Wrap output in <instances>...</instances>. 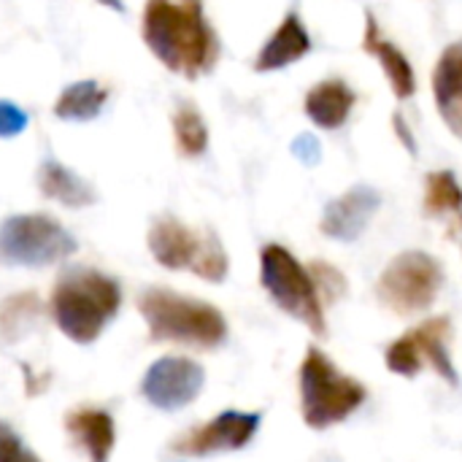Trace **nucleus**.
<instances>
[{
    "label": "nucleus",
    "instance_id": "393cba45",
    "mask_svg": "<svg viewBox=\"0 0 462 462\" xmlns=\"http://www.w3.org/2000/svg\"><path fill=\"white\" fill-rule=\"evenodd\" d=\"M30 116L11 100H0V138H16L27 130Z\"/></svg>",
    "mask_w": 462,
    "mask_h": 462
},
{
    "label": "nucleus",
    "instance_id": "2eb2a0df",
    "mask_svg": "<svg viewBox=\"0 0 462 462\" xmlns=\"http://www.w3.org/2000/svg\"><path fill=\"white\" fill-rule=\"evenodd\" d=\"M65 430L89 462H108L114 452V417L95 406H79L65 417Z\"/></svg>",
    "mask_w": 462,
    "mask_h": 462
},
{
    "label": "nucleus",
    "instance_id": "f257e3e1",
    "mask_svg": "<svg viewBox=\"0 0 462 462\" xmlns=\"http://www.w3.org/2000/svg\"><path fill=\"white\" fill-rule=\"evenodd\" d=\"M141 35L168 70L187 79H200L219 62V35L203 0H146Z\"/></svg>",
    "mask_w": 462,
    "mask_h": 462
},
{
    "label": "nucleus",
    "instance_id": "a878e982",
    "mask_svg": "<svg viewBox=\"0 0 462 462\" xmlns=\"http://www.w3.org/2000/svg\"><path fill=\"white\" fill-rule=\"evenodd\" d=\"M292 154H295V160H300L303 165H319V160H322V146H319V141L311 135V133H300L295 141H292Z\"/></svg>",
    "mask_w": 462,
    "mask_h": 462
},
{
    "label": "nucleus",
    "instance_id": "4be33fe9",
    "mask_svg": "<svg viewBox=\"0 0 462 462\" xmlns=\"http://www.w3.org/2000/svg\"><path fill=\"white\" fill-rule=\"evenodd\" d=\"M173 138L181 157L195 160L208 149V125L195 106H179L173 114Z\"/></svg>",
    "mask_w": 462,
    "mask_h": 462
},
{
    "label": "nucleus",
    "instance_id": "7ed1b4c3",
    "mask_svg": "<svg viewBox=\"0 0 462 462\" xmlns=\"http://www.w3.org/2000/svg\"><path fill=\"white\" fill-rule=\"evenodd\" d=\"M138 314L152 341H173L198 349H217L227 341V319L200 298H189L165 287L138 295Z\"/></svg>",
    "mask_w": 462,
    "mask_h": 462
},
{
    "label": "nucleus",
    "instance_id": "f3484780",
    "mask_svg": "<svg viewBox=\"0 0 462 462\" xmlns=\"http://www.w3.org/2000/svg\"><path fill=\"white\" fill-rule=\"evenodd\" d=\"M357 95L352 92V87L344 79H325L319 84H314L306 95V116L322 127V130H338L341 125H346L352 108H355Z\"/></svg>",
    "mask_w": 462,
    "mask_h": 462
},
{
    "label": "nucleus",
    "instance_id": "4468645a",
    "mask_svg": "<svg viewBox=\"0 0 462 462\" xmlns=\"http://www.w3.org/2000/svg\"><path fill=\"white\" fill-rule=\"evenodd\" d=\"M363 49L379 60L390 87H393V95L401 97V100H409L414 92H417V76H414V68L409 62V57L390 41L382 35L379 30V22L376 16L368 11L365 14V35H363Z\"/></svg>",
    "mask_w": 462,
    "mask_h": 462
},
{
    "label": "nucleus",
    "instance_id": "bb28decb",
    "mask_svg": "<svg viewBox=\"0 0 462 462\" xmlns=\"http://www.w3.org/2000/svg\"><path fill=\"white\" fill-rule=\"evenodd\" d=\"M393 127H395L398 141H401V143L406 146V152L414 157V154H417V138H414V133H411V127H409L406 116H403V114H393Z\"/></svg>",
    "mask_w": 462,
    "mask_h": 462
},
{
    "label": "nucleus",
    "instance_id": "a211bd4d",
    "mask_svg": "<svg viewBox=\"0 0 462 462\" xmlns=\"http://www.w3.org/2000/svg\"><path fill=\"white\" fill-rule=\"evenodd\" d=\"M38 189L43 192V198L57 200L65 208H87L97 200L95 187L87 179L51 157L43 160L38 168Z\"/></svg>",
    "mask_w": 462,
    "mask_h": 462
},
{
    "label": "nucleus",
    "instance_id": "f03ea898",
    "mask_svg": "<svg viewBox=\"0 0 462 462\" xmlns=\"http://www.w3.org/2000/svg\"><path fill=\"white\" fill-rule=\"evenodd\" d=\"M122 306V287L114 276L87 268L70 265L65 268L51 290V317L65 338L73 344H95L103 330L114 322Z\"/></svg>",
    "mask_w": 462,
    "mask_h": 462
},
{
    "label": "nucleus",
    "instance_id": "423d86ee",
    "mask_svg": "<svg viewBox=\"0 0 462 462\" xmlns=\"http://www.w3.org/2000/svg\"><path fill=\"white\" fill-rule=\"evenodd\" d=\"M260 282L271 300L290 314L292 319L303 322L314 336L328 333L325 322V303L317 292L311 271L282 244H268L260 252Z\"/></svg>",
    "mask_w": 462,
    "mask_h": 462
},
{
    "label": "nucleus",
    "instance_id": "aec40b11",
    "mask_svg": "<svg viewBox=\"0 0 462 462\" xmlns=\"http://www.w3.org/2000/svg\"><path fill=\"white\" fill-rule=\"evenodd\" d=\"M106 100H108V89L95 79L73 81L60 92L54 103V116L62 122H89L100 116Z\"/></svg>",
    "mask_w": 462,
    "mask_h": 462
},
{
    "label": "nucleus",
    "instance_id": "1a4fd4ad",
    "mask_svg": "<svg viewBox=\"0 0 462 462\" xmlns=\"http://www.w3.org/2000/svg\"><path fill=\"white\" fill-rule=\"evenodd\" d=\"M449 338H452L449 317H430L422 325L411 328L398 341H393L384 352V363L393 374L406 379H414L422 371V365H430L444 382L457 387L460 374L449 352Z\"/></svg>",
    "mask_w": 462,
    "mask_h": 462
},
{
    "label": "nucleus",
    "instance_id": "f8f14e48",
    "mask_svg": "<svg viewBox=\"0 0 462 462\" xmlns=\"http://www.w3.org/2000/svg\"><path fill=\"white\" fill-rule=\"evenodd\" d=\"M379 206H382V195L374 187L368 184L349 187L341 198L325 206L319 230L333 241H344V244L357 241L371 225Z\"/></svg>",
    "mask_w": 462,
    "mask_h": 462
},
{
    "label": "nucleus",
    "instance_id": "6e6552de",
    "mask_svg": "<svg viewBox=\"0 0 462 462\" xmlns=\"http://www.w3.org/2000/svg\"><path fill=\"white\" fill-rule=\"evenodd\" d=\"M444 287L441 263L420 249L401 252L390 260L376 282V298L398 317H414L428 311Z\"/></svg>",
    "mask_w": 462,
    "mask_h": 462
},
{
    "label": "nucleus",
    "instance_id": "b1692460",
    "mask_svg": "<svg viewBox=\"0 0 462 462\" xmlns=\"http://www.w3.org/2000/svg\"><path fill=\"white\" fill-rule=\"evenodd\" d=\"M0 462H41V457L24 444V439L0 420Z\"/></svg>",
    "mask_w": 462,
    "mask_h": 462
},
{
    "label": "nucleus",
    "instance_id": "6ab92c4d",
    "mask_svg": "<svg viewBox=\"0 0 462 462\" xmlns=\"http://www.w3.org/2000/svg\"><path fill=\"white\" fill-rule=\"evenodd\" d=\"M425 211L433 219H444L449 233L462 230V187L452 171H433L425 181Z\"/></svg>",
    "mask_w": 462,
    "mask_h": 462
},
{
    "label": "nucleus",
    "instance_id": "9b49d317",
    "mask_svg": "<svg viewBox=\"0 0 462 462\" xmlns=\"http://www.w3.org/2000/svg\"><path fill=\"white\" fill-rule=\"evenodd\" d=\"M263 417L249 411H222L200 428H192L171 444V452L184 457H208L222 452H238L252 444Z\"/></svg>",
    "mask_w": 462,
    "mask_h": 462
},
{
    "label": "nucleus",
    "instance_id": "5701e85b",
    "mask_svg": "<svg viewBox=\"0 0 462 462\" xmlns=\"http://www.w3.org/2000/svg\"><path fill=\"white\" fill-rule=\"evenodd\" d=\"M309 271H311V279L317 284L322 303H336L346 295V276L336 265H330L325 260H314L309 265Z\"/></svg>",
    "mask_w": 462,
    "mask_h": 462
},
{
    "label": "nucleus",
    "instance_id": "412c9836",
    "mask_svg": "<svg viewBox=\"0 0 462 462\" xmlns=\"http://www.w3.org/2000/svg\"><path fill=\"white\" fill-rule=\"evenodd\" d=\"M43 314V303L35 292H16L0 303V338L5 344L19 341Z\"/></svg>",
    "mask_w": 462,
    "mask_h": 462
},
{
    "label": "nucleus",
    "instance_id": "cd10ccee",
    "mask_svg": "<svg viewBox=\"0 0 462 462\" xmlns=\"http://www.w3.org/2000/svg\"><path fill=\"white\" fill-rule=\"evenodd\" d=\"M97 3L106 5V8H114V11H119V14L125 11V3H122V0H97Z\"/></svg>",
    "mask_w": 462,
    "mask_h": 462
},
{
    "label": "nucleus",
    "instance_id": "39448f33",
    "mask_svg": "<svg viewBox=\"0 0 462 462\" xmlns=\"http://www.w3.org/2000/svg\"><path fill=\"white\" fill-rule=\"evenodd\" d=\"M149 252L168 271H192L208 284H222L230 257L214 230H192L176 217H162L149 230Z\"/></svg>",
    "mask_w": 462,
    "mask_h": 462
},
{
    "label": "nucleus",
    "instance_id": "9d476101",
    "mask_svg": "<svg viewBox=\"0 0 462 462\" xmlns=\"http://www.w3.org/2000/svg\"><path fill=\"white\" fill-rule=\"evenodd\" d=\"M206 371L189 357H160L141 379V395L160 411L187 409L203 390Z\"/></svg>",
    "mask_w": 462,
    "mask_h": 462
},
{
    "label": "nucleus",
    "instance_id": "ddd939ff",
    "mask_svg": "<svg viewBox=\"0 0 462 462\" xmlns=\"http://www.w3.org/2000/svg\"><path fill=\"white\" fill-rule=\"evenodd\" d=\"M311 51V35L303 24V19L290 11L282 24L273 30V35L263 43V49L254 57V70L257 73H271L290 68L292 62L303 60Z\"/></svg>",
    "mask_w": 462,
    "mask_h": 462
},
{
    "label": "nucleus",
    "instance_id": "20e7f679",
    "mask_svg": "<svg viewBox=\"0 0 462 462\" xmlns=\"http://www.w3.org/2000/svg\"><path fill=\"white\" fill-rule=\"evenodd\" d=\"M300 411L311 430H328L346 422L368 398V390L355 376H346L322 349L309 346L300 363Z\"/></svg>",
    "mask_w": 462,
    "mask_h": 462
},
{
    "label": "nucleus",
    "instance_id": "dca6fc26",
    "mask_svg": "<svg viewBox=\"0 0 462 462\" xmlns=\"http://www.w3.org/2000/svg\"><path fill=\"white\" fill-rule=\"evenodd\" d=\"M433 97L444 122L462 138V43H452L441 51L433 70Z\"/></svg>",
    "mask_w": 462,
    "mask_h": 462
},
{
    "label": "nucleus",
    "instance_id": "0eeeda50",
    "mask_svg": "<svg viewBox=\"0 0 462 462\" xmlns=\"http://www.w3.org/2000/svg\"><path fill=\"white\" fill-rule=\"evenodd\" d=\"M76 249V238L51 214H11L0 222V265L5 268H46Z\"/></svg>",
    "mask_w": 462,
    "mask_h": 462
}]
</instances>
